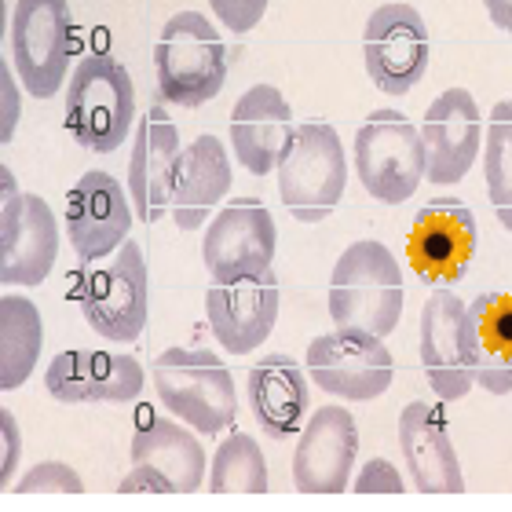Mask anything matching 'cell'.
I'll use <instances>...</instances> for the list:
<instances>
[{"label":"cell","instance_id":"1","mask_svg":"<svg viewBox=\"0 0 512 512\" xmlns=\"http://www.w3.org/2000/svg\"><path fill=\"white\" fill-rule=\"evenodd\" d=\"M403 304V271L384 242L363 238L337 256L330 293H326V308L337 326H355L374 337H388L403 319Z\"/></svg>","mask_w":512,"mask_h":512},{"label":"cell","instance_id":"2","mask_svg":"<svg viewBox=\"0 0 512 512\" xmlns=\"http://www.w3.org/2000/svg\"><path fill=\"white\" fill-rule=\"evenodd\" d=\"M150 381L161 406L202 436H220L238 417L235 377L205 348H165L150 363Z\"/></svg>","mask_w":512,"mask_h":512},{"label":"cell","instance_id":"3","mask_svg":"<svg viewBox=\"0 0 512 512\" xmlns=\"http://www.w3.org/2000/svg\"><path fill=\"white\" fill-rule=\"evenodd\" d=\"M158 96L172 107H205L227 85V48L202 11H176L154 44Z\"/></svg>","mask_w":512,"mask_h":512},{"label":"cell","instance_id":"4","mask_svg":"<svg viewBox=\"0 0 512 512\" xmlns=\"http://www.w3.org/2000/svg\"><path fill=\"white\" fill-rule=\"evenodd\" d=\"M136 88L114 55H85L66 85V132L92 154H114L136 132Z\"/></svg>","mask_w":512,"mask_h":512},{"label":"cell","instance_id":"5","mask_svg":"<svg viewBox=\"0 0 512 512\" xmlns=\"http://www.w3.org/2000/svg\"><path fill=\"white\" fill-rule=\"evenodd\" d=\"M70 300H77L85 322L103 341L136 344L150 315V275L139 242L128 238L110 264L88 267L70 289Z\"/></svg>","mask_w":512,"mask_h":512},{"label":"cell","instance_id":"6","mask_svg":"<svg viewBox=\"0 0 512 512\" xmlns=\"http://www.w3.org/2000/svg\"><path fill=\"white\" fill-rule=\"evenodd\" d=\"M355 176L381 205L410 202L428 172L421 128L403 110L381 107L355 132Z\"/></svg>","mask_w":512,"mask_h":512},{"label":"cell","instance_id":"7","mask_svg":"<svg viewBox=\"0 0 512 512\" xmlns=\"http://www.w3.org/2000/svg\"><path fill=\"white\" fill-rule=\"evenodd\" d=\"M348 187V154L337 128L308 121L297 128L289 158L278 165V198L297 224H322Z\"/></svg>","mask_w":512,"mask_h":512},{"label":"cell","instance_id":"8","mask_svg":"<svg viewBox=\"0 0 512 512\" xmlns=\"http://www.w3.org/2000/svg\"><path fill=\"white\" fill-rule=\"evenodd\" d=\"M11 59L22 88L52 99L66 85L74 55V19L66 0H15L11 11Z\"/></svg>","mask_w":512,"mask_h":512},{"label":"cell","instance_id":"9","mask_svg":"<svg viewBox=\"0 0 512 512\" xmlns=\"http://www.w3.org/2000/svg\"><path fill=\"white\" fill-rule=\"evenodd\" d=\"M308 377L344 403H370L392 388L395 359L384 348V337L337 326L308 344Z\"/></svg>","mask_w":512,"mask_h":512},{"label":"cell","instance_id":"10","mask_svg":"<svg viewBox=\"0 0 512 512\" xmlns=\"http://www.w3.org/2000/svg\"><path fill=\"white\" fill-rule=\"evenodd\" d=\"M428 26L421 11L410 4H381L370 11L363 30V63L366 74L384 96H406L428 74Z\"/></svg>","mask_w":512,"mask_h":512},{"label":"cell","instance_id":"11","mask_svg":"<svg viewBox=\"0 0 512 512\" xmlns=\"http://www.w3.org/2000/svg\"><path fill=\"white\" fill-rule=\"evenodd\" d=\"M476 216L458 198H432L417 209L410 235H406V260L414 275L432 286H458L476 260Z\"/></svg>","mask_w":512,"mask_h":512},{"label":"cell","instance_id":"12","mask_svg":"<svg viewBox=\"0 0 512 512\" xmlns=\"http://www.w3.org/2000/svg\"><path fill=\"white\" fill-rule=\"evenodd\" d=\"M278 231L275 216L256 198H238L224 205L205 224L202 264L213 282H235V278L260 275L275 267Z\"/></svg>","mask_w":512,"mask_h":512},{"label":"cell","instance_id":"13","mask_svg":"<svg viewBox=\"0 0 512 512\" xmlns=\"http://www.w3.org/2000/svg\"><path fill=\"white\" fill-rule=\"evenodd\" d=\"M421 366L443 403L465 399L476 384L469 304L450 286H439L421 308Z\"/></svg>","mask_w":512,"mask_h":512},{"label":"cell","instance_id":"14","mask_svg":"<svg viewBox=\"0 0 512 512\" xmlns=\"http://www.w3.org/2000/svg\"><path fill=\"white\" fill-rule=\"evenodd\" d=\"M132 194L110 172L88 169L66 191V235L81 264L118 253L132 231Z\"/></svg>","mask_w":512,"mask_h":512},{"label":"cell","instance_id":"15","mask_svg":"<svg viewBox=\"0 0 512 512\" xmlns=\"http://www.w3.org/2000/svg\"><path fill=\"white\" fill-rule=\"evenodd\" d=\"M278 308H282V289H278L275 267L235 282H213L205 293L209 330L231 355L256 352L275 330Z\"/></svg>","mask_w":512,"mask_h":512},{"label":"cell","instance_id":"16","mask_svg":"<svg viewBox=\"0 0 512 512\" xmlns=\"http://www.w3.org/2000/svg\"><path fill=\"white\" fill-rule=\"evenodd\" d=\"M421 143H425L428 172L425 180L436 187L461 183L472 172L483 150V114L469 88H447L432 99L421 121Z\"/></svg>","mask_w":512,"mask_h":512},{"label":"cell","instance_id":"17","mask_svg":"<svg viewBox=\"0 0 512 512\" xmlns=\"http://www.w3.org/2000/svg\"><path fill=\"white\" fill-rule=\"evenodd\" d=\"M359 458V425L341 406H322L308 417L293 450V487L300 494H344Z\"/></svg>","mask_w":512,"mask_h":512},{"label":"cell","instance_id":"18","mask_svg":"<svg viewBox=\"0 0 512 512\" xmlns=\"http://www.w3.org/2000/svg\"><path fill=\"white\" fill-rule=\"evenodd\" d=\"M297 121L289 99L275 85H253L231 110V150L249 176H271L289 158Z\"/></svg>","mask_w":512,"mask_h":512},{"label":"cell","instance_id":"19","mask_svg":"<svg viewBox=\"0 0 512 512\" xmlns=\"http://www.w3.org/2000/svg\"><path fill=\"white\" fill-rule=\"evenodd\" d=\"M183 143L180 128L172 125L169 114L161 107H150L136 121L132 132V154H128V194L136 220L158 224L172 205V180L180 165Z\"/></svg>","mask_w":512,"mask_h":512},{"label":"cell","instance_id":"20","mask_svg":"<svg viewBox=\"0 0 512 512\" xmlns=\"http://www.w3.org/2000/svg\"><path fill=\"white\" fill-rule=\"evenodd\" d=\"M44 384L59 403H132L147 384V370L136 355L70 348L48 363Z\"/></svg>","mask_w":512,"mask_h":512},{"label":"cell","instance_id":"21","mask_svg":"<svg viewBox=\"0 0 512 512\" xmlns=\"http://www.w3.org/2000/svg\"><path fill=\"white\" fill-rule=\"evenodd\" d=\"M399 450H403L406 472L414 491L421 494H461L465 476H461V458L450 439L447 410L436 403L403 406L399 414Z\"/></svg>","mask_w":512,"mask_h":512},{"label":"cell","instance_id":"22","mask_svg":"<svg viewBox=\"0 0 512 512\" xmlns=\"http://www.w3.org/2000/svg\"><path fill=\"white\" fill-rule=\"evenodd\" d=\"M235 183L231 172V154L216 136L191 139V147H183L176 180H172V205L169 213L180 231H198L209 224L213 209L227 198Z\"/></svg>","mask_w":512,"mask_h":512},{"label":"cell","instance_id":"23","mask_svg":"<svg viewBox=\"0 0 512 512\" xmlns=\"http://www.w3.org/2000/svg\"><path fill=\"white\" fill-rule=\"evenodd\" d=\"M249 406L260 432L271 439H293L308 421L311 392L304 366L286 352L256 359L249 370Z\"/></svg>","mask_w":512,"mask_h":512},{"label":"cell","instance_id":"24","mask_svg":"<svg viewBox=\"0 0 512 512\" xmlns=\"http://www.w3.org/2000/svg\"><path fill=\"white\" fill-rule=\"evenodd\" d=\"M128 458L132 465H150L154 472H161L172 494H194L205 487V447L180 417L176 421L147 417L132 436Z\"/></svg>","mask_w":512,"mask_h":512},{"label":"cell","instance_id":"25","mask_svg":"<svg viewBox=\"0 0 512 512\" xmlns=\"http://www.w3.org/2000/svg\"><path fill=\"white\" fill-rule=\"evenodd\" d=\"M59 256V220L41 194H26L15 231L0 235V282L41 286Z\"/></svg>","mask_w":512,"mask_h":512},{"label":"cell","instance_id":"26","mask_svg":"<svg viewBox=\"0 0 512 512\" xmlns=\"http://www.w3.org/2000/svg\"><path fill=\"white\" fill-rule=\"evenodd\" d=\"M44 348L41 311L22 293L0 297V392H15L30 381Z\"/></svg>","mask_w":512,"mask_h":512},{"label":"cell","instance_id":"27","mask_svg":"<svg viewBox=\"0 0 512 512\" xmlns=\"http://www.w3.org/2000/svg\"><path fill=\"white\" fill-rule=\"evenodd\" d=\"M483 176L498 224L512 235V99L491 107L483 132Z\"/></svg>","mask_w":512,"mask_h":512},{"label":"cell","instance_id":"28","mask_svg":"<svg viewBox=\"0 0 512 512\" xmlns=\"http://www.w3.org/2000/svg\"><path fill=\"white\" fill-rule=\"evenodd\" d=\"M205 487L213 494H267V461L264 450L246 432H231V436L216 447L213 469Z\"/></svg>","mask_w":512,"mask_h":512},{"label":"cell","instance_id":"29","mask_svg":"<svg viewBox=\"0 0 512 512\" xmlns=\"http://www.w3.org/2000/svg\"><path fill=\"white\" fill-rule=\"evenodd\" d=\"M469 337H472V363L502 359L512 363V293H480L469 304Z\"/></svg>","mask_w":512,"mask_h":512},{"label":"cell","instance_id":"30","mask_svg":"<svg viewBox=\"0 0 512 512\" xmlns=\"http://www.w3.org/2000/svg\"><path fill=\"white\" fill-rule=\"evenodd\" d=\"M19 494H81L85 491V480L77 476L66 461H41L33 465L19 483H15Z\"/></svg>","mask_w":512,"mask_h":512},{"label":"cell","instance_id":"31","mask_svg":"<svg viewBox=\"0 0 512 512\" xmlns=\"http://www.w3.org/2000/svg\"><path fill=\"white\" fill-rule=\"evenodd\" d=\"M271 0H209V8H213L216 22L231 33H249L260 26L264 19V11Z\"/></svg>","mask_w":512,"mask_h":512},{"label":"cell","instance_id":"32","mask_svg":"<svg viewBox=\"0 0 512 512\" xmlns=\"http://www.w3.org/2000/svg\"><path fill=\"white\" fill-rule=\"evenodd\" d=\"M352 491L355 494H403L406 491V480L399 476L388 458H370L359 469V476L352 480Z\"/></svg>","mask_w":512,"mask_h":512},{"label":"cell","instance_id":"33","mask_svg":"<svg viewBox=\"0 0 512 512\" xmlns=\"http://www.w3.org/2000/svg\"><path fill=\"white\" fill-rule=\"evenodd\" d=\"M0 450H4L0 454V487L11 491L15 487V469H19V458H22V436L11 410H0Z\"/></svg>","mask_w":512,"mask_h":512},{"label":"cell","instance_id":"34","mask_svg":"<svg viewBox=\"0 0 512 512\" xmlns=\"http://www.w3.org/2000/svg\"><path fill=\"white\" fill-rule=\"evenodd\" d=\"M476 384L491 395H509L512 392V363L480 355V359H476Z\"/></svg>","mask_w":512,"mask_h":512},{"label":"cell","instance_id":"35","mask_svg":"<svg viewBox=\"0 0 512 512\" xmlns=\"http://www.w3.org/2000/svg\"><path fill=\"white\" fill-rule=\"evenodd\" d=\"M118 491L121 494H172V487H169V480H165L161 472L150 469V465H132V472L118 483Z\"/></svg>","mask_w":512,"mask_h":512},{"label":"cell","instance_id":"36","mask_svg":"<svg viewBox=\"0 0 512 512\" xmlns=\"http://www.w3.org/2000/svg\"><path fill=\"white\" fill-rule=\"evenodd\" d=\"M0 85H4V118H0V143H11L15 136V125H19V88H15V77H11V66H0Z\"/></svg>","mask_w":512,"mask_h":512},{"label":"cell","instance_id":"37","mask_svg":"<svg viewBox=\"0 0 512 512\" xmlns=\"http://www.w3.org/2000/svg\"><path fill=\"white\" fill-rule=\"evenodd\" d=\"M483 8H487V15H491L498 30L512 33V0H483Z\"/></svg>","mask_w":512,"mask_h":512}]
</instances>
